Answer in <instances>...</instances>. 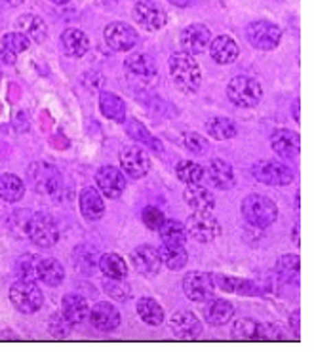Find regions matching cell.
<instances>
[{
	"instance_id": "8fae6325",
	"label": "cell",
	"mask_w": 314,
	"mask_h": 352,
	"mask_svg": "<svg viewBox=\"0 0 314 352\" xmlns=\"http://www.w3.org/2000/svg\"><path fill=\"white\" fill-rule=\"evenodd\" d=\"M105 42L115 52H130L137 46L139 34L132 25L124 21H113L105 27Z\"/></svg>"
},
{
	"instance_id": "d6986e66",
	"label": "cell",
	"mask_w": 314,
	"mask_h": 352,
	"mask_svg": "<svg viewBox=\"0 0 314 352\" xmlns=\"http://www.w3.org/2000/svg\"><path fill=\"white\" fill-rule=\"evenodd\" d=\"M208 50H210V56L214 58L215 63H219V65H231L238 59L240 54L238 44L229 34H219V36L212 38Z\"/></svg>"
},
{
	"instance_id": "6da1fadb",
	"label": "cell",
	"mask_w": 314,
	"mask_h": 352,
	"mask_svg": "<svg viewBox=\"0 0 314 352\" xmlns=\"http://www.w3.org/2000/svg\"><path fill=\"white\" fill-rule=\"evenodd\" d=\"M170 74L174 84L185 94H194L202 82V71L194 56L187 52H175L170 58Z\"/></svg>"
},
{
	"instance_id": "ee69618b",
	"label": "cell",
	"mask_w": 314,
	"mask_h": 352,
	"mask_svg": "<svg viewBox=\"0 0 314 352\" xmlns=\"http://www.w3.org/2000/svg\"><path fill=\"white\" fill-rule=\"evenodd\" d=\"M103 289L109 297H113L116 301H126L130 297V286L122 282V280L109 278L105 284H103Z\"/></svg>"
},
{
	"instance_id": "d590c367",
	"label": "cell",
	"mask_w": 314,
	"mask_h": 352,
	"mask_svg": "<svg viewBox=\"0 0 314 352\" xmlns=\"http://www.w3.org/2000/svg\"><path fill=\"white\" fill-rule=\"evenodd\" d=\"M208 133L214 138V140H232V138H236V133H238V128H236V124L232 122L231 118H225V116H215L212 118L206 126Z\"/></svg>"
},
{
	"instance_id": "9c48e42d",
	"label": "cell",
	"mask_w": 314,
	"mask_h": 352,
	"mask_svg": "<svg viewBox=\"0 0 314 352\" xmlns=\"http://www.w3.org/2000/svg\"><path fill=\"white\" fill-rule=\"evenodd\" d=\"M251 173L259 183L269 185V187H286L293 181V172L288 166L276 160H259L251 168Z\"/></svg>"
},
{
	"instance_id": "f6af8a7d",
	"label": "cell",
	"mask_w": 314,
	"mask_h": 352,
	"mask_svg": "<svg viewBox=\"0 0 314 352\" xmlns=\"http://www.w3.org/2000/svg\"><path fill=\"white\" fill-rule=\"evenodd\" d=\"M141 219H143V225L150 230H158L160 227H162V223L166 221L164 213L160 212L158 208H155V206L145 208L143 213H141Z\"/></svg>"
},
{
	"instance_id": "277c9868",
	"label": "cell",
	"mask_w": 314,
	"mask_h": 352,
	"mask_svg": "<svg viewBox=\"0 0 314 352\" xmlns=\"http://www.w3.org/2000/svg\"><path fill=\"white\" fill-rule=\"evenodd\" d=\"M10 303L14 305V309L23 314H33V312L41 311L44 305V295L42 289L36 286V282H29V280H17L12 284L8 292Z\"/></svg>"
},
{
	"instance_id": "7c38bea8",
	"label": "cell",
	"mask_w": 314,
	"mask_h": 352,
	"mask_svg": "<svg viewBox=\"0 0 314 352\" xmlns=\"http://www.w3.org/2000/svg\"><path fill=\"white\" fill-rule=\"evenodd\" d=\"M133 17L147 31H158L168 21L166 10L158 4L157 0H139L133 6Z\"/></svg>"
},
{
	"instance_id": "603a6c76",
	"label": "cell",
	"mask_w": 314,
	"mask_h": 352,
	"mask_svg": "<svg viewBox=\"0 0 314 352\" xmlns=\"http://www.w3.org/2000/svg\"><path fill=\"white\" fill-rule=\"evenodd\" d=\"M204 177H208L210 185L219 190H227L234 185V173H232V168L225 160H219L215 158L210 162L208 168H204Z\"/></svg>"
},
{
	"instance_id": "ac0fdd59",
	"label": "cell",
	"mask_w": 314,
	"mask_h": 352,
	"mask_svg": "<svg viewBox=\"0 0 314 352\" xmlns=\"http://www.w3.org/2000/svg\"><path fill=\"white\" fill-rule=\"evenodd\" d=\"M271 147L276 155L284 156V158H298V155L301 153V138L298 131L282 128L273 133Z\"/></svg>"
},
{
	"instance_id": "30bf717a",
	"label": "cell",
	"mask_w": 314,
	"mask_h": 352,
	"mask_svg": "<svg viewBox=\"0 0 314 352\" xmlns=\"http://www.w3.org/2000/svg\"><path fill=\"white\" fill-rule=\"evenodd\" d=\"M183 292L190 301L206 303L208 299H212L215 292L214 276L210 272H202V270H190L183 278Z\"/></svg>"
},
{
	"instance_id": "ffe728a7",
	"label": "cell",
	"mask_w": 314,
	"mask_h": 352,
	"mask_svg": "<svg viewBox=\"0 0 314 352\" xmlns=\"http://www.w3.org/2000/svg\"><path fill=\"white\" fill-rule=\"evenodd\" d=\"M170 326H172L175 337H179V339H197L202 333V324H200L199 316L190 311L175 312L170 320Z\"/></svg>"
},
{
	"instance_id": "4dcf8cb0",
	"label": "cell",
	"mask_w": 314,
	"mask_h": 352,
	"mask_svg": "<svg viewBox=\"0 0 314 352\" xmlns=\"http://www.w3.org/2000/svg\"><path fill=\"white\" fill-rule=\"evenodd\" d=\"M25 195V183L19 179L14 173H4L0 175V198L4 202H19Z\"/></svg>"
},
{
	"instance_id": "4fadbf2b",
	"label": "cell",
	"mask_w": 314,
	"mask_h": 352,
	"mask_svg": "<svg viewBox=\"0 0 314 352\" xmlns=\"http://www.w3.org/2000/svg\"><path fill=\"white\" fill-rule=\"evenodd\" d=\"M179 42H181L183 52H187L190 56H199V54H204L210 48L212 31L208 29L206 25L202 23L189 25L179 34Z\"/></svg>"
},
{
	"instance_id": "5bb4252c",
	"label": "cell",
	"mask_w": 314,
	"mask_h": 352,
	"mask_svg": "<svg viewBox=\"0 0 314 352\" xmlns=\"http://www.w3.org/2000/svg\"><path fill=\"white\" fill-rule=\"evenodd\" d=\"M96 183L101 195L107 198H120L126 188V177L124 173L120 172L115 166H103L96 173Z\"/></svg>"
},
{
	"instance_id": "ba28073f",
	"label": "cell",
	"mask_w": 314,
	"mask_h": 352,
	"mask_svg": "<svg viewBox=\"0 0 314 352\" xmlns=\"http://www.w3.org/2000/svg\"><path fill=\"white\" fill-rule=\"evenodd\" d=\"M248 42L256 50L261 52H269L278 46V42L282 38V29L273 21H267V19H257L254 23L248 25V31H246Z\"/></svg>"
},
{
	"instance_id": "d6a6232c",
	"label": "cell",
	"mask_w": 314,
	"mask_h": 352,
	"mask_svg": "<svg viewBox=\"0 0 314 352\" xmlns=\"http://www.w3.org/2000/svg\"><path fill=\"white\" fill-rule=\"evenodd\" d=\"M158 254H160L162 265H166L168 269L179 270L187 265V250L181 244H168V242H162Z\"/></svg>"
},
{
	"instance_id": "c3c4849f",
	"label": "cell",
	"mask_w": 314,
	"mask_h": 352,
	"mask_svg": "<svg viewBox=\"0 0 314 352\" xmlns=\"http://www.w3.org/2000/svg\"><path fill=\"white\" fill-rule=\"evenodd\" d=\"M259 339L261 341H271V339H284L280 329H276L274 326H261L259 324Z\"/></svg>"
},
{
	"instance_id": "83f0119b",
	"label": "cell",
	"mask_w": 314,
	"mask_h": 352,
	"mask_svg": "<svg viewBox=\"0 0 314 352\" xmlns=\"http://www.w3.org/2000/svg\"><path fill=\"white\" fill-rule=\"evenodd\" d=\"M206 307H204V318L212 324V326H225L234 314V309L229 301L225 299H208Z\"/></svg>"
},
{
	"instance_id": "e575fe53",
	"label": "cell",
	"mask_w": 314,
	"mask_h": 352,
	"mask_svg": "<svg viewBox=\"0 0 314 352\" xmlns=\"http://www.w3.org/2000/svg\"><path fill=\"white\" fill-rule=\"evenodd\" d=\"M100 269L107 278L124 280L128 274V265L118 254H105L100 257Z\"/></svg>"
},
{
	"instance_id": "f35d334b",
	"label": "cell",
	"mask_w": 314,
	"mask_h": 352,
	"mask_svg": "<svg viewBox=\"0 0 314 352\" xmlns=\"http://www.w3.org/2000/svg\"><path fill=\"white\" fill-rule=\"evenodd\" d=\"M175 175L187 185H197V183L204 179V166L197 164L192 160H181L179 164L175 166Z\"/></svg>"
},
{
	"instance_id": "e0dca14e",
	"label": "cell",
	"mask_w": 314,
	"mask_h": 352,
	"mask_svg": "<svg viewBox=\"0 0 314 352\" xmlns=\"http://www.w3.org/2000/svg\"><path fill=\"white\" fill-rule=\"evenodd\" d=\"M88 320L91 322V326L100 331H115L120 326V312L115 305L98 303L90 307Z\"/></svg>"
},
{
	"instance_id": "52a82bcc",
	"label": "cell",
	"mask_w": 314,
	"mask_h": 352,
	"mask_svg": "<svg viewBox=\"0 0 314 352\" xmlns=\"http://www.w3.org/2000/svg\"><path fill=\"white\" fill-rule=\"evenodd\" d=\"M185 234L194 238L200 244H210L221 236V225L212 212H194L185 223Z\"/></svg>"
},
{
	"instance_id": "bcb514c9",
	"label": "cell",
	"mask_w": 314,
	"mask_h": 352,
	"mask_svg": "<svg viewBox=\"0 0 314 352\" xmlns=\"http://www.w3.org/2000/svg\"><path fill=\"white\" fill-rule=\"evenodd\" d=\"M71 322L63 314H52L50 318V333L54 337H67L71 333Z\"/></svg>"
},
{
	"instance_id": "d4e9b609",
	"label": "cell",
	"mask_w": 314,
	"mask_h": 352,
	"mask_svg": "<svg viewBox=\"0 0 314 352\" xmlns=\"http://www.w3.org/2000/svg\"><path fill=\"white\" fill-rule=\"evenodd\" d=\"M80 210H82V215L90 221H98L103 217L105 213V202H103V197H101L100 190L96 188H84L82 195H80Z\"/></svg>"
},
{
	"instance_id": "74e56055",
	"label": "cell",
	"mask_w": 314,
	"mask_h": 352,
	"mask_svg": "<svg viewBox=\"0 0 314 352\" xmlns=\"http://www.w3.org/2000/svg\"><path fill=\"white\" fill-rule=\"evenodd\" d=\"M299 269H301V261H299V257L295 254L282 255L278 263H276V274L286 284L298 278Z\"/></svg>"
},
{
	"instance_id": "f1b7e54d",
	"label": "cell",
	"mask_w": 314,
	"mask_h": 352,
	"mask_svg": "<svg viewBox=\"0 0 314 352\" xmlns=\"http://www.w3.org/2000/svg\"><path fill=\"white\" fill-rule=\"evenodd\" d=\"M100 111L105 118L113 122H124L126 118V103L124 99L118 98L111 91H101L100 94Z\"/></svg>"
},
{
	"instance_id": "7402d4cb",
	"label": "cell",
	"mask_w": 314,
	"mask_h": 352,
	"mask_svg": "<svg viewBox=\"0 0 314 352\" xmlns=\"http://www.w3.org/2000/svg\"><path fill=\"white\" fill-rule=\"evenodd\" d=\"M61 314L71 324H80L90 316V303L88 299L78 294H67L61 301Z\"/></svg>"
},
{
	"instance_id": "8992f818",
	"label": "cell",
	"mask_w": 314,
	"mask_h": 352,
	"mask_svg": "<svg viewBox=\"0 0 314 352\" xmlns=\"http://www.w3.org/2000/svg\"><path fill=\"white\" fill-rule=\"evenodd\" d=\"M227 98L231 99L236 107H256L263 98V88L256 78L251 76H234L227 86Z\"/></svg>"
},
{
	"instance_id": "7dc6e473",
	"label": "cell",
	"mask_w": 314,
	"mask_h": 352,
	"mask_svg": "<svg viewBox=\"0 0 314 352\" xmlns=\"http://www.w3.org/2000/svg\"><path fill=\"white\" fill-rule=\"evenodd\" d=\"M183 141H185V147L189 148L190 153H197V155H202L208 147V141L202 135H199V133H192V131L185 133V140Z\"/></svg>"
},
{
	"instance_id": "b9f144b4",
	"label": "cell",
	"mask_w": 314,
	"mask_h": 352,
	"mask_svg": "<svg viewBox=\"0 0 314 352\" xmlns=\"http://www.w3.org/2000/svg\"><path fill=\"white\" fill-rule=\"evenodd\" d=\"M158 232H160L162 242H168V244H181V246H185V227H183L179 221L168 219V221L162 223V227L158 229Z\"/></svg>"
},
{
	"instance_id": "4316f807",
	"label": "cell",
	"mask_w": 314,
	"mask_h": 352,
	"mask_svg": "<svg viewBox=\"0 0 314 352\" xmlns=\"http://www.w3.org/2000/svg\"><path fill=\"white\" fill-rule=\"evenodd\" d=\"M185 202L194 210V212H212L215 208V198L208 188L197 185H189L185 190Z\"/></svg>"
},
{
	"instance_id": "60d3db41",
	"label": "cell",
	"mask_w": 314,
	"mask_h": 352,
	"mask_svg": "<svg viewBox=\"0 0 314 352\" xmlns=\"http://www.w3.org/2000/svg\"><path fill=\"white\" fill-rule=\"evenodd\" d=\"M126 131L132 135L133 140L139 141V143H143V145H149L150 148H155L157 153H160L162 151V145L158 143L153 135H150L149 131H147V128L143 126V124L139 122V120H135V118H132L130 122H126Z\"/></svg>"
},
{
	"instance_id": "9a60e30c",
	"label": "cell",
	"mask_w": 314,
	"mask_h": 352,
	"mask_svg": "<svg viewBox=\"0 0 314 352\" xmlns=\"http://www.w3.org/2000/svg\"><path fill=\"white\" fill-rule=\"evenodd\" d=\"M120 168L132 179H139L149 173L150 160L141 147H128L120 153Z\"/></svg>"
},
{
	"instance_id": "cb8c5ba5",
	"label": "cell",
	"mask_w": 314,
	"mask_h": 352,
	"mask_svg": "<svg viewBox=\"0 0 314 352\" xmlns=\"http://www.w3.org/2000/svg\"><path fill=\"white\" fill-rule=\"evenodd\" d=\"M0 44H2L0 58L4 59L8 65L16 63L17 56L31 48V41L27 38L25 34L17 33V31H12V33L4 34V36H2V41H0Z\"/></svg>"
},
{
	"instance_id": "db71d44e",
	"label": "cell",
	"mask_w": 314,
	"mask_h": 352,
	"mask_svg": "<svg viewBox=\"0 0 314 352\" xmlns=\"http://www.w3.org/2000/svg\"><path fill=\"white\" fill-rule=\"evenodd\" d=\"M52 2H54V4H67L69 0H52Z\"/></svg>"
},
{
	"instance_id": "44dd1931",
	"label": "cell",
	"mask_w": 314,
	"mask_h": 352,
	"mask_svg": "<svg viewBox=\"0 0 314 352\" xmlns=\"http://www.w3.org/2000/svg\"><path fill=\"white\" fill-rule=\"evenodd\" d=\"M16 31L25 34L31 42L42 44L48 36V25L42 17L34 16V14H23L16 19Z\"/></svg>"
},
{
	"instance_id": "681fc988",
	"label": "cell",
	"mask_w": 314,
	"mask_h": 352,
	"mask_svg": "<svg viewBox=\"0 0 314 352\" xmlns=\"http://www.w3.org/2000/svg\"><path fill=\"white\" fill-rule=\"evenodd\" d=\"M301 312L293 311L291 312V316H289V326H291V331H293V336L299 337V322H301Z\"/></svg>"
},
{
	"instance_id": "816d5d0a",
	"label": "cell",
	"mask_w": 314,
	"mask_h": 352,
	"mask_svg": "<svg viewBox=\"0 0 314 352\" xmlns=\"http://www.w3.org/2000/svg\"><path fill=\"white\" fill-rule=\"evenodd\" d=\"M4 4H8V6H19V4H23V0H2Z\"/></svg>"
},
{
	"instance_id": "f907efd6",
	"label": "cell",
	"mask_w": 314,
	"mask_h": 352,
	"mask_svg": "<svg viewBox=\"0 0 314 352\" xmlns=\"http://www.w3.org/2000/svg\"><path fill=\"white\" fill-rule=\"evenodd\" d=\"M168 2H172L174 6H179V8H187L190 4H194L197 0H168Z\"/></svg>"
},
{
	"instance_id": "7bdbcfd3",
	"label": "cell",
	"mask_w": 314,
	"mask_h": 352,
	"mask_svg": "<svg viewBox=\"0 0 314 352\" xmlns=\"http://www.w3.org/2000/svg\"><path fill=\"white\" fill-rule=\"evenodd\" d=\"M214 282L219 287H223L225 292H236V294H246V295H254L256 294V286L248 282V280H238L232 278V276H215Z\"/></svg>"
},
{
	"instance_id": "5b68a950",
	"label": "cell",
	"mask_w": 314,
	"mask_h": 352,
	"mask_svg": "<svg viewBox=\"0 0 314 352\" xmlns=\"http://www.w3.org/2000/svg\"><path fill=\"white\" fill-rule=\"evenodd\" d=\"M25 232L34 246L44 248V250L54 248L59 240L58 225L46 213H33L25 225Z\"/></svg>"
},
{
	"instance_id": "8d00e7d4",
	"label": "cell",
	"mask_w": 314,
	"mask_h": 352,
	"mask_svg": "<svg viewBox=\"0 0 314 352\" xmlns=\"http://www.w3.org/2000/svg\"><path fill=\"white\" fill-rule=\"evenodd\" d=\"M38 267H41V255L25 254L17 259V276L19 280H29V282H36L38 280Z\"/></svg>"
},
{
	"instance_id": "ab89813d",
	"label": "cell",
	"mask_w": 314,
	"mask_h": 352,
	"mask_svg": "<svg viewBox=\"0 0 314 352\" xmlns=\"http://www.w3.org/2000/svg\"><path fill=\"white\" fill-rule=\"evenodd\" d=\"M232 337L236 341H257L259 339V324L251 318H240L232 326Z\"/></svg>"
},
{
	"instance_id": "484cf974",
	"label": "cell",
	"mask_w": 314,
	"mask_h": 352,
	"mask_svg": "<svg viewBox=\"0 0 314 352\" xmlns=\"http://www.w3.org/2000/svg\"><path fill=\"white\" fill-rule=\"evenodd\" d=\"M61 44H63L67 56H71V58H82L90 48V41L80 29H65L61 34Z\"/></svg>"
},
{
	"instance_id": "836d02e7",
	"label": "cell",
	"mask_w": 314,
	"mask_h": 352,
	"mask_svg": "<svg viewBox=\"0 0 314 352\" xmlns=\"http://www.w3.org/2000/svg\"><path fill=\"white\" fill-rule=\"evenodd\" d=\"M137 312H139L141 320L147 322L149 326H160V324H164V309L153 297H143V299H139L137 301Z\"/></svg>"
},
{
	"instance_id": "7a4b0ae2",
	"label": "cell",
	"mask_w": 314,
	"mask_h": 352,
	"mask_svg": "<svg viewBox=\"0 0 314 352\" xmlns=\"http://www.w3.org/2000/svg\"><path fill=\"white\" fill-rule=\"evenodd\" d=\"M27 181L34 192L42 197L56 198L63 188V175L58 168L50 162H33L27 168Z\"/></svg>"
},
{
	"instance_id": "f5cc1de1",
	"label": "cell",
	"mask_w": 314,
	"mask_h": 352,
	"mask_svg": "<svg viewBox=\"0 0 314 352\" xmlns=\"http://www.w3.org/2000/svg\"><path fill=\"white\" fill-rule=\"evenodd\" d=\"M298 105H299V103H298V101H295V105H293V118H295V120H298V122H299V113H298Z\"/></svg>"
},
{
	"instance_id": "2e32d148",
	"label": "cell",
	"mask_w": 314,
	"mask_h": 352,
	"mask_svg": "<svg viewBox=\"0 0 314 352\" xmlns=\"http://www.w3.org/2000/svg\"><path fill=\"white\" fill-rule=\"evenodd\" d=\"M130 257H132L133 269L137 270L141 276H155L162 269V259H160V254H158L157 248H135Z\"/></svg>"
},
{
	"instance_id": "3957f363",
	"label": "cell",
	"mask_w": 314,
	"mask_h": 352,
	"mask_svg": "<svg viewBox=\"0 0 314 352\" xmlns=\"http://www.w3.org/2000/svg\"><path fill=\"white\" fill-rule=\"evenodd\" d=\"M242 215L251 227L267 229L276 221L278 208L271 198L265 197V195H249L242 202Z\"/></svg>"
},
{
	"instance_id": "1f68e13d",
	"label": "cell",
	"mask_w": 314,
	"mask_h": 352,
	"mask_svg": "<svg viewBox=\"0 0 314 352\" xmlns=\"http://www.w3.org/2000/svg\"><path fill=\"white\" fill-rule=\"evenodd\" d=\"M65 278V269L63 265L54 259V257H41V267H38V280H42L48 286H59Z\"/></svg>"
},
{
	"instance_id": "f546056e",
	"label": "cell",
	"mask_w": 314,
	"mask_h": 352,
	"mask_svg": "<svg viewBox=\"0 0 314 352\" xmlns=\"http://www.w3.org/2000/svg\"><path fill=\"white\" fill-rule=\"evenodd\" d=\"M126 71L139 80H153L157 76V67L145 54H133L126 59Z\"/></svg>"
}]
</instances>
